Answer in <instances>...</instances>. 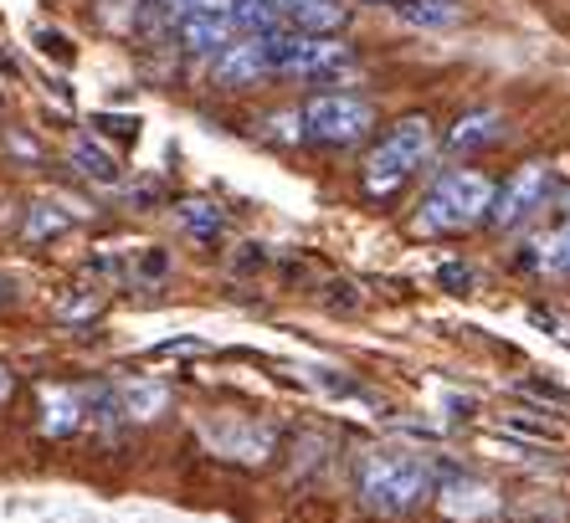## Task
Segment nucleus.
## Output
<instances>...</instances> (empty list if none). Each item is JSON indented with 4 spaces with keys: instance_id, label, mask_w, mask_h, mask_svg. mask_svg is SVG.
I'll list each match as a JSON object with an SVG mask.
<instances>
[{
    "instance_id": "5",
    "label": "nucleus",
    "mask_w": 570,
    "mask_h": 523,
    "mask_svg": "<svg viewBox=\"0 0 570 523\" xmlns=\"http://www.w3.org/2000/svg\"><path fill=\"white\" fill-rule=\"evenodd\" d=\"M544 200H550V165H544V159H530V165H519L514 180H509L504 190H493L483 221H493L499 231H509V226L530 221Z\"/></svg>"
},
{
    "instance_id": "18",
    "label": "nucleus",
    "mask_w": 570,
    "mask_h": 523,
    "mask_svg": "<svg viewBox=\"0 0 570 523\" xmlns=\"http://www.w3.org/2000/svg\"><path fill=\"white\" fill-rule=\"evenodd\" d=\"M145 273H149V277L165 273V251H149V257H145Z\"/></svg>"
},
{
    "instance_id": "11",
    "label": "nucleus",
    "mask_w": 570,
    "mask_h": 523,
    "mask_svg": "<svg viewBox=\"0 0 570 523\" xmlns=\"http://www.w3.org/2000/svg\"><path fill=\"white\" fill-rule=\"evenodd\" d=\"M540 267L550 277H570V226H566V231H556L540 247Z\"/></svg>"
},
{
    "instance_id": "2",
    "label": "nucleus",
    "mask_w": 570,
    "mask_h": 523,
    "mask_svg": "<svg viewBox=\"0 0 570 523\" xmlns=\"http://www.w3.org/2000/svg\"><path fill=\"white\" fill-rule=\"evenodd\" d=\"M426 155H432V118H422V114L401 118L396 129L375 145V155L365 159V190H371V196L401 190V185L426 165Z\"/></svg>"
},
{
    "instance_id": "10",
    "label": "nucleus",
    "mask_w": 570,
    "mask_h": 523,
    "mask_svg": "<svg viewBox=\"0 0 570 523\" xmlns=\"http://www.w3.org/2000/svg\"><path fill=\"white\" fill-rule=\"evenodd\" d=\"M401 16L412 27H452L463 11H458V0H401Z\"/></svg>"
},
{
    "instance_id": "8",
    "label": "nucleus",
    "mask_w": 570,
    "mask_h": 523,
    "mask_svg": "<svg viewBox=\"0 0 570 523\" xmlns=\"http://www.w3.org/2000/svg\"><path fill=\"white\" fill-rule=\"evenodd\" d=\"M232 41V27H226L222 11H186V21H180V47L196 57H216Z\"/></svg>"
},
{
    "instance_id": "19",
    "label": "nucleus",
    "mask_w": 570,
    "mask_h": 523,
    "mask_svg": "<svg viewBox=\"0 0 570 523\" xmlns=\"http://www.w3.org/2000/svg\"><path fill=\"white\" fill-rule=\"evenodd\" d=\"M6 395H11V375H6V369H0V401H6Z\"/></svg>"
},
{
    "instance_id": "17",
    "label": "nucleus",
    "mask_w": 570,
    "mask_h": 523,
    "mask_svg": "<svg viewBox=\"0 0 570 523\" xmlns=\"http://www.w3.org/2000/svg\"><path fill=\"white\" fill-rule=\"evenodd\" d=\"M524 391H530V395H540V401H560V406H566V401H570L566 391H556V385H544V379H530Z\"/></svg>"
},
{
    "instance_id": "15",
    "label": "nucleus",
    "mask_w": 570,
    "mask_h": 523,
    "mask_svg": "<svg viewBox=\"0 0 570 523\" xmlns=\"http://www.w3.org/2000/svg\"><path fill=\"white\" fill-rule=\"evenodd\" d=\"M37 47L47 57H57V62H72V47H67L62 31H37Z\"/></svg>"
},
{
    "instance_id": "1",
    "label": "nucleus",
    "mask_w": 570,
    "mask_h": 523,
    "mask_svg": "<svg viewBox=\"0 0 570 523\" xmlns=\"http://www.w3.org/2000/svg\"><path fill=\"white\" fill-rule=\"evenodd\" d=\"M432 493V467L406 452H375L360 467V497L371 513H412L422 497Z\"/></svg>"
},
{
    "instance_id": "14",
    "label": "nucleus",
    "mask_w": 570,
    "mask_h": 523,
    "mask_svg": "<svg viewBox=\"0 0 570 523\" xmlns=\"http://www.w3.org/2000/svg\"><path fill=\"white\" fill-rule=\"evenodd\" d=\"M124 401H129V416H155V406L165 401V391H155V385H139V391H129Z\"/></svg>"
},
{
    "instance_id": "4",
    "label": "nucleus",
    "mask_w": 570,
    "mask_h": 523,
    "mask_svg": "<svg viewBox=\"0 0 570 523\" xmlns=\"http://www.w3.org/2000/svg\"><path fill=\"white\" fill-rule=\"evenodd\" d=\"M371 124H375V108L365 103V98H355V92H324V98H314V103L304 108V134L318 139V145H334V149L365 139Z\"/></svg>"
},
{
    "instance_id": "9",
    "label": "nucleus",
    "mask_w": 570,
    "mask_h": 523,
    "mask_svg": "<svg viewBox=\"0 0 570 523\" xmlns=\"http://www.w3.org/2000/svg\"><path fill=\"white\" fill-rule=\"evenodd\" d=\"M72 165H78L82 175L104 180V185L119 180V165H114V155H108L104 145H94V139H72Z\"/></svg>"
},
{
    "instance_id": "6",
    "label": "nucleus",
    "mask_w": 570,
    "mask_h": 523,
    "mask_svg": "<svg viewBox=\"0 0 570 523\" xmlns=\"http://www.w3.org/2000/svg\"><path fill=\"white\" fill-rule=\"evenodd\" d=\"M267 78V57H263V37L253 41H226L216 52V82L222 88H247V82Z\"/></svg>"
},
{
    "instance_id": "16",
    "label": "nucleus",
    "mask_w": 570,
    "mask_h": 523,
    "mask_svg": "<svg viewBox=\"0 0 570 523\" xmlns=\"http://www.w3.org/2000/svg\"><path fill=\"white\" fill-rule=\"evenodd\" d=\"M442 283H448V288H458V293H463L468 288V283H473V273H468V267H458V262H448V267H442Z\"/></svg>"
},
{
    "instance_id": "13",
    "label": "nucleus",
    "mask_w": 570,
    "mask_h": 523,
    "mask_svg": "<svg viewBox=\"0 0 570 523\" xmlns=\"http://www.w3.org/2000/svg\"><path fill=\"white\" fill-rule=\"evenodd\" d=\"M62 226H67V216H62V210L31 206V221H27V236H31V241H41V236H52V231H62Z\"/></svg>"
},
{
    "instance_id": "20",
    "label": "nucleus",
    "mask_w": 570,
    "mask_h": 523,
    "mask_svg": "<svg viewBox=\"0 0 570 523\" xmlns=\"http://www.w3.org/2000/svg\"><path fill=\"white\" fill-rule=\"evenodd\" d=\"M566 210H570V196H566Z\"/></svg>"
},
{
    "instance_id": "7",
    "label": "nucleus",
    "mask_w": 570,
    "mask_h": 523,
    "mask_svg": "<svg viewBox=\"0 0 570 523\" xmlns=\"http://www.w3.org/2000/svg\"><path fill=\"white\" fill-rule=\"evenodd\" d=\"M504 124L509 118L499 114V108H478V114H463L458 124H452L448 134V145L458 149V155H468V149H489L504 139Z\"/></svg>"
},
{
    "instance_id": "3",
    "label": "nucleus",
    "mask_w": 570,
    "mask_h": 523,
    "mask_svg": "<svg viewBox=\"0 0 570 523\" xmlns=\"http://www.w3.org/2000/svg\"><path fill=\"white\" fill-rule=\"evenodd\" d=\"M489 200H493V185L478 170H448L432 185V196H426L422 226L426 231H463V226H478L489 216Z\"/></svg>"
},
{
    "instance_id": "12",
    "label": "nucleus",
    "mask_w": 570,
    "mask_h": 523,
    "mask_svg": "<svg viewBox=\"0 0 570 523\" xmlns=\"http://www.w3.org/2000/svg\"><path fill=\"white\" fill-rule=\"evenodd\" d=\"M180 216H186V226H190V231H200V236H216V231H222V210L200 206V200H190Z\"/></svg>"
}]
</instances>
